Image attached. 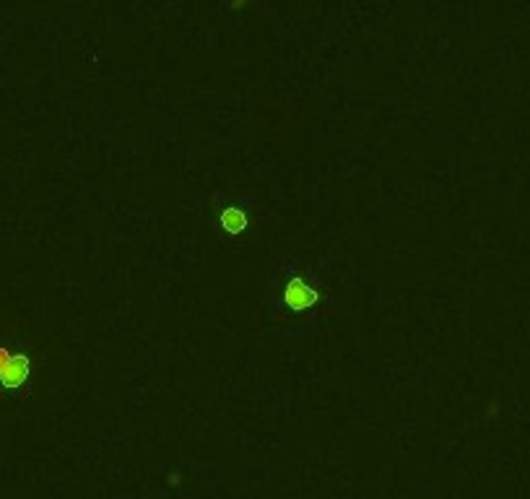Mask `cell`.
I'll list each match as a JSON object with an SVG mask.
<instances>
[{"label": "cell", "mask_w": 530, "mask_h": 499, "mask_svg": "<svg viewBox=\"0 0 530 499\" xmlns=\"http://www.w3.org/2000/svg\"><path fill=\"white\" fill-rule=\"evenodd\" d=\"M29 377H32V359L11 348H0V385L8 390H21Z\"/></svg>", "instance_id": "3957f363"}, {"label": "cell", "mask_w": 530, "mask_h": 499, "mask_svg": "<svg viewBox=\"0 0 530 499\" xmlns=\"http://www.w3.org/2000/svg\"><path fill=\"white\" fill-rule=\"evenodd\" d=\"M208 221L221 245H237L257 226V206L242 190H213L208 198Z\"/></svg>", "instance_id": "7a4b0ae2"}, {"label": "cell", "mask_w": 530, "mask_h": 499, "mask_svg": "<svg viewBox=\"0 0 530 499\" xmlns=\"http://www.w3.org/2000/svg\"><path fill=\"white\" fill-rule=\"evenodd\" d=\"M333 286L320 268L299 258L271 263L265 289V322L281 336H312L328 322Z\"/></svg>", "instance_id": "6da1fadb"}]
</instances>
